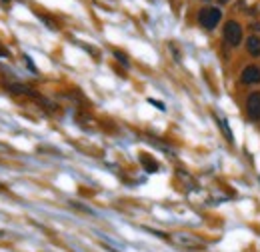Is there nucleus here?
I'll list each match as a JSON object with an SVG mask.
<instances>
[{"mask_svg":"<svg viewBox=\"0 0 260 252\" xmlns=\"http://www.w3.org/2000/svg\"><path fill=\"white\" fill-rule=\"evenodd\" d=\"M246 112L252 120H260V92H252L246 100Z\"/></svg>","mask_w":260,"mask_h":252,"instance_id":"3","label":"nucleus"},{"mask_svg":"<svg viewBox=\"0 0 260 252\" xmlns=\"http://www.w3.org/2000/svg\"><path fill=\"white\" fill-rule=\"evenodd\" d=\"M140 162H142V166H144L148 172H154V170H158V164H156L154 160H150V156H146V154L140 158Z\"/></svg>","mask_w":260,"mask_h":252,"instance_id":"7","label":"nucleus"},{"mask_svg":"<svg viewBox=\"0 0 260 252\" xmlns=\"http://www.w3.org/2000/svg\"><path fill=\"white\" fill-rule=\"evenodd\" d=\"M218 2H220V4H226L228 0H218Z\"/></svg>","mask_w":260,"mask_h":252,"instance_id":"9","label":"nucleus"},{"mask_svg":"<svg viewBox=\"0 0 260 252\" xmlns=\"http://www.w3.org/2000/svg\"><path fill=\"white\" fill-rule=\"evenodd\" d=\"M242 84H258L260 82V68L258 66H246L240 76Z\"/></svg>","mask_w":260,"mask_h":252,"instance_id":"5","label":"nucleus"},{"mask_svg":"<svg viewBox=\"0 0 260 252\" xmlns=\"http://www.w3.org/2000/svg\"><path fill=\"white\" fill-rule=\"evenodd\" d=\"M4 2H6V0H4Z\"/></svg>","mask_w":260,"mask_h":252,"instance_id":"10","label":"nucleus"},{"mask_svg":"<svg viewBox=\"0 0 260 252\" xmlns=\"http://www.w3.org/2000/svg\"><path fill=\"white\" fill-rule=\"evenodd\" d=\"M246 50L252 54V56H258L260 54V38L258 36H250L246 40Z\"/></svg>","mask_w":260,"mask_h":252,"instance_id":"6","label":"nucleus"},{"mask_svg":"<svg viewBox=\"0 0 260 252\" xmlns=\"http://www.w3.org/2000/svg\"><path fill=\"white\" fill-rule=\"evenodd\" d=\"M220 16H222V12H220L218 8H204V10H200V14H198V22H200L206 30H212V28L218 24Z\"/></svg>","mask_w":260,"mask_h":252,"instance_id":"1","label":"nucleus"},{"mask_svg":"<svg viewBox=\"0 0 260 252\" xmlns=\"http://www.w3.org/2000/svg\"><path fill=\"white\" fill-rule=\"evenodd\" d=\"M0 56H8V52H6V50H2V48H0Z\"/></svg>","mask_w":260,"mask_h":252,"instance_id":"8","label":"nucleus"},{"mask_svg":"<svg viewBox=\"0 0 260 252\" xmlns=\"http://www.w3.org/2000/svg\"><path fill=\"white\" fill-rule=\"evenodd\" d=\"M174 242L184 246V248H204V242L198 240L196 236H190V234H176L174 236Z\"/></svg>","mask_w":260,"mask_h":252,"instance_id":"4","label":"nucleus"},{"mask_svg":"<svg viewBox=\"0 0 260 252\" xmlns=\"http://www.w3.org/2000/svg\"><path fill=\"white\" fill-rule=\"evenodd\" d=\"M224 40L228 46H238L242 40V26L234 20H228L224 24Z\"/></svg>","mask_w":260,"mask_h":252,"instance_id":"2","label":"nucleus"}]
</instances>
